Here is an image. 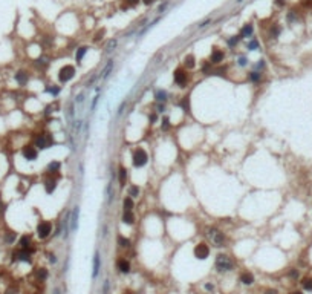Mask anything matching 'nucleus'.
<instances>
[{"mask_svg": "<svg viewBox=\"0 0 312 294\" xmlns=\"http://www.w3.org/2000/svg\"><path fill=\"white\" fill-rule=\"evenodd\" d=\"M129 194H130V198H136V196L139 194V188L136 185H130L129 187Z\"/></svg>", "mask_w": 312, "mask_h": 294, "instance_id": "nucleus-27", "label": "nucleus"}, {"mask_svg": "<svg viewBox=\"0 0 312 294\" xmlns=\"http://www.w3.org/2000/svg\"><path fill=\"white\" fill-rule=\"evenodd\" d=\"M289 274H291V276H292V277H297V271H291V273H289Z\"/></svg>", "mask_w": 312, "mask_h": 294, "instance_id": "nucleus-51", "label": "nucleus"}, {"mask_svg": "<svg viewBox=\"0 0 312 294\" xmlns=\"http://www.w3.org/2000/svg\"><path fill=\"white\" fill-rule=\"evenodd\" d=\"M253 32H254V28H253V25H245V26L242 28L240 37H251V35H253Z\"/></svg>", "mask_w": 312, "mask_h": 294, "instance_id": "nucleus-21", "label": "nucleus"}, {"mask_svg": "<svg viewBox=\"0 0 312 294\" xmlns=\"http://www.w3.org/2000/svg\"><path fill=\"white\" fill-rule=\"evenodd\" d=\"M179 106H181V107H182L185 112H188V111H190V100H188V96H185V98H184V100L179 103Z\"/></svg>", "mask_w": 312, "mask_h": 294, "instance_id": "nucleus-28", "label": "nucleus"}, {"mask_svg": "<svg viewBox=\"0 0 312 294\" xmlns=\"http://www.w3.org/2000/svg\"><path fill=\"white\" fill-rule=\"evenodd\" d=\"M126 178H127L126 169H124V167H120V169H118V179H120V182L124 184V182H126Z\"/></svg>", "mask_w": 312, "mask_h": 294, "instance_id": "nucleus-26", "label": "nucleus"}, {"mask_svg": "<svg viewBox=\"0 0 312 294\" xmlns=\"http://www.w3.org/2000/svg\"><path fill=\"white\" fill-rule=\"evenodd\" d=\"M263 66H265V63H263V60H260V61L257 63V66H256V69H262Z\"/></svg>", "mask_w": 312, "mask_h": 294, "instance_id": "nucleus-47", "label": "nucleus"}, {"mask_svg": "<svg viewBox=\"0 0 312 294\" xmlns=\"http://www.w3.org/2000/svg\"><path fill=\"white\" fill-rule=\"evenodd\" d=\"M112 67H113V61H109V64L104 67V71H102V77H107L109 75V72L112 71Z\"/></svg>", "mask_w": 312, "mask_h": 294, "instance_id": "nucleus-37", "label": "nucleus"}, {"mask_svg": "<svg viewBox=\"0 0 312 294\" xmlns=\"http://www.w3.org/2000/svg\"><path fill=\"white\" fill-rule=\"evenodd\" d=\"M173 78H174V83L179 84V86H185L187 81H188V75H187V72H185L184 69H181V67H178V69L174 71Z\"/></svg>", "mask_w": 312, "mask_h": 294, "instance_id": "nucleus-8", "label": "nucleus"}, {"mask_svg": "<svg viewBox=\"0 0 312 294\" xmlns=\"http://www.w3.org/2000/svg\"><path fill=\"white\" fill-rule=\"evenodd\" d=\"M239 38H240V37H233V38H230V40H228V45H230V46H236L237 42H239Z\"/></svg>", "mask_w": 312, "mask_h": 294, "instance_id": "nucleus-44", "label": "nucleus"}, {"mask_svg": "<svg viewBox=\"0 0 312 294\" xmlns=\"http://www.w3.org/2000/svg\"><path fill=\"white\" fill-rule=\"evenodd\" d=\"M214 265H216V270L221 271V273H225V271H231L233 267H234V262L230 256L227 254H217L216 260H214Z\"/></svg>", "mask_w": 312, "mask_h": 294, "instance_id": "nucleus-1", "label": "nucleus"}, {"mask_svg": "<svg viewBox=\"0 0 312 294\" xmlns=\"http://www.w3.org/2000/svg\"><path fill=\"white\" fill-rule=\"evenodd\" d=\"M249 80H251V81H254V83H257V81L260 80V72H257V71H253V72L249 74Z\"/></svg>", "mask_w": 312, "mask_h": 294, "instance_id": "nucleus-32", "label": "nucleus"}, {"mask_svg": "<svg viewBox=\"0 0 312 294\" xmlns=\"http://www.w3.org/2000/svg\"><path fill=\"white\" fill-rule=\"evenodd\" d=\"M78 215H80V209L78 207H74L72 210V215H70V230L75 231L78 228Z\"/></svg>", "mask_w": 312, "mask_h": 294, "instance_id": "nucleus-12", "label": "nucleus"}, {"mask_svg": "<svg viewBox=\"0 0 312 294\" xmlns=\"http://www.w3.org/2000/svg\"><path fill=\"white\" fill-rule=\"evenodd\" d=\"M16 81H17L20 86H25V84L29 81V75H28V72H25V71H19V72L16 74Z\"/></svg>", "mask_w": 312, "mask_h": 294, "instance_id": "nucleus-13", "label": "nucleus"}, {"mask_svg": "<svg viewBox=\"0 0 312 294\" xmlns=\"http://www.w3.org/2000/svg\"><path fill=\"white\" fill-rule=\"evenodd\" d=\"M237 64H239V66H246V64H248V60H246V57H239V60H237Z\"/></svg>", "mask_w": 312, "mask_h": 294, "instance_id": "nucleus-43", "label": "nucleus"}, {"mask_svg": "<svg viewBox=\"0 0 312 294\" xmlns=\"http://www.w3.org/2000/svg\"><path fill=\"white\" fill-rule=\"evenodd\" d=\"M5 241L9 242V244H13V242L16 241V233H14V231H8L6 236H5Z\"/></svg>", "mask_w": 312, "mask_h": 294, "instance_id": "nucleus-33", "label": "nucleus"}, {"mask_svg": "<svg viewBox=\"0 0 312 294\" xmlns=\"http://www.w3.org/2000/svg\"><path fill=\"white\" fill-rule=\"evenodd\" d=\"M102 294H109V280H104V286H102Z\"/></svg>", "mask_w": 312, "mask_h": 294, "instance_id": "nucleus-45", "label": "nucleus"}, {"mask_svg": "<svg viewBox=\"0 0 312 294\" xmlns=\"http://www.w3.org/2000/svg\"><path fill=\"white\" fill-rule=\"evenodd\" d=\"M248 49L249 51H256V49H259V42L254 38V40H251L249 43H248Z\"/></svg>", "mask_w": 312, "mask_h": 294, "instance_id": "nucleus-36", "label": "nucleus"}, {"mask_svg": "<svg viewBox=\"0 0 312 294\" xmlns=\"http://www.w3.org/2000/svg\"><path fill=\"white\" fill-rule=\"evenodd\" d=\"M291 294H303V292H300V291H294V292H291Z\"/></svg>", "mask_w": 312, "mask_h": 294, "instance_id": "nucleus-52", "label": "nucleus"}, {"mask_svg": "<svg viewBox=\"0 0 312 294\" xmlns=\"http://www.w3.org/2000/svg\"><path fill=\"white\" fill-rule=\"evenodd\" d=\"M87 49H89L87 46H81V48H78V49H77V55H75V57H77V61H78V63H81L83 57L87 54Z\"/></svg>", "mask_w": 312, "mask_h": 294, "instance_id": "nucleus-22", "label": "nucleus"}, {"mask_svg": "<svg viewBox=\"0 0 312 294\" xmlns=\"http://www.w3.org/2000/svg\"><path fill=\"white\" fill-rule=\"evenodd\" d=\"M185 66H187L188 69H191V67L196 66V58H194V55H187V57H185Z\"/></svg>", "mask_w": 312, "mask_h": 294, "instance_id": "nucleus-24", "label": "nucleus"}, {"mask_svg": "<svg viewBox=\"0 0 312 294\" xmlns=\"http://www.w3.org/2000/svg\"><path fill=\"white\" fill-rule=\"evenodd\" d=\"M55 187H57V176L48 173V178L45 179V190H46V193H54Z\"/></svg>", "mask_w": 312, "mask_h": 294, "instance_id": "nucleus-9", "label": "nucleus"}, {"mask_svg": "<svg viewBox=\"0 0 312 294\" xmlns=\"http://www.w3.org/2000/svg\"><path fill=\"white\" fill-rule=\"evenodd\" d=\"M161 129H162L164 132L170 129V120H168V117H164V118H162V124H161Z\"/></svg>", "mask_w": 312, "mask_h": 294, "instance_id": "nucleus-30", "label": "nucleus"}, {"mask_svg": "<svg viewBox=\"0 0 312 294\" xmlns=\"http://www.w3.org/2000/svg\"><path fill=\"white\" fill-rule=\"evenodd\" d=\"M35 277H37L38 280H46V277H48V270L38 268V270L35 271Z\"/></svg>", "mask_w": 312, "mask_h": 294, "instance_id": "nucleus-23", "label": "nucleus"}, {"mask_svg": "<svg viewBox=\"0 0 312 294\" xmlns=\"http://www.w3.org/2000/svg\"><path fill=\"white\" fill-rule=\"evenodd\" d=\"M54 140H52V135L51 133H40L35 136V146L38 149H49L52 146Z\"/></svg>", "mask_w": 312, "mask_h": 294, "instance_id": "nucleus-3", "label": "nucleus"}, {"mask_svg": "<svg viewBox=\"0 0 312 294\" xmlns=\"http://www.w3.org/2000/svg\"><path fill=\"white\" fill-rule=\"evenodd\" d=\"M224 57H225L224 51H221L217 48H213V52H211V57H210V63L211 64H219V63L224 61Z\"/></svg>", "mask_w": 312, "mask_h": 294, "instance_id": "nucleus-10", "label": "nucleus"}, {"mask_svg": "<svg viewBox=\"0 0 312 294\" xmlns=\"http://www.w3.org/2000/svg\"><path fill=\"white\" fill-rule=\"evenodd\" d=\"M240 282L245 283V285H251V283H254V276L249 271H243L240 274Z\"/></svg>", "mask_w": 312, "mask_h": 294, "instance_id": "nucleus-17", "label": "nucleus"}, {"mask_svg": "<svg viewBox=\"0 0 312 294\" xmlns=\"http://www.w3.org/2000/svg\"><path fill=\"white\" fill-rule=\"evenodd\" d=\"M194 256L197 257V259H200V260H203V259H206L208 256H210V247H208L206 244H197L196 247H194Z\"/></svg>", "mask_w": 312, "mask_h": 294, "instance_id": "nucleus-7", "label": "nucleus"}, {"mask_svg": "<svg viewBox=\"0 0 312 294\" xmlns=\"http://www.w3.org/2000/svg\"><path fill=\"white\" fill-rule=\"evenodd\" d=\"M54 294H60V291H57V289H55V291H54Z\"/></svg>", "mask_w": 312, "mask_h": 294, "instance_id": "nucleus-53", "label": "nucleus"}, {"mask_svg": "<svg viewBox=\"0 0 312 294\" xmlns=\"http://www.w3.org/2000/svg\"><path fill=\"white\" fill-rule=\"evenodd\" d=\"M51 233H52V224H51V222L43 221V222L38 224V227H37V234H38L40 239H46Z\"/></svg>", "mask_w": 312, "mask_h": 294, "instance_id": "nucleus-6", "label": "nucleus"}, {"mask_svg": "<svg viewBox=\"0 0 312 294\" xmlns=\"http://www.w3.org/2000/svg\"><path fill=\"white\" fill-rule=\"evenodd\" d=\"M115 48H117V40H109V43L106 45V51H107V52H112Z\"/></svg>", "mask_w": 312, "mask_h": 294, "instance_id": "nucleus-31", "label": "nucleus"}, {"mask_svg": "<svg viewBox=\"0 0 312 294\" xmlns=\"http://www.w3.org/2000/svg\"><path fill=\"white\" fill-rule=\"evenodd\" d=\"M142 2H144V5H152L155 0H142Z\"/></svg>", "mask_w": 312, "mask_h": 294, "instance_id": "nucleus-50", "label": "nucleus"}, {"mask_svg": "<svg viewBox=\"0 0 312 294\" xmlns=\"http://www.w3.org/2000/svg\"><path fill=\"white\" fill-rule=\"evenodd\" d=\"M208 236H210V239L216 244V247H224L225 244V234L217 230V228H210L208 230Z\"/></svg>", "mask_w": 312, "mask_h": 294, "instance_id": "nucleus-5", "label": "nucleus"}, {"mask_svg": "<svg viewBox=\"0 0 312 294\" xmlns=\"http://www.w3.org/2000/svg\"><path fill=\"white\" fill-rule=\"evenodd\" d=\"M104 32H106V31H104V29H99V31H98V32L95 34V37H93V40H95V42H99V40L102 38V35H104Z\"/></svg>", "mask_w": 312, "mask_h": 294, "instance_id": "nucleus-41", "label": "nucleus"}, {"mask_svg": "<svg viewBox=\"0 0 312 294\" xmlns=\"http://www.w3.org/2000/svg\"><path fill=\"white\" fill-rule=\"evenodd\" d=\"M117 268H118V271H121V273H129V271H130V263H129L126 259H118V260H117Z\"/></svg>", "mask_w": 312, "mask_h": 294, "instance_id": "nucleus-16", "label": "nucleus"}, {"mask_svg": "<svg viewBox=\"0 0 312 294\" xmlns=\"http://www.w3.org/2000/svg\"><path fill=\"white\" fill-rule=\"evenodd\" d=\"M118 244H120L123 248H126V247H129V245H130L129 239H126V238H123V236H118Z\"/></svg>", "mask_w": 312, "mask_h": 294, "instance_id": "nucleus-34", "label": "nucleus"}, {"mask_svg": "<svg viewBox=\"0 0 312 294\" xmlns=\"http://www.w3.org/2000/svg\"><path fill=\"white\" fill-rule=\"evenodd\" d=\"M275 5H278V6H283V5H285V0H275Z\"/></svg>", "mask_w": 312, "mask_h": 294, "instance_id": "nucleus-48", "label": "nucleus"}, {"mask_svg": "<svg viewBox=\"0 0 312 294\" xmlns=\"http://www.w3.org/2000/svg\"><path fill=\"white\" fill-rule=\"evenodd\" d=\"M301 283H303V288H304V289L312 291V279H304Z\"/></svg>", "mask_w": 312, "mask_h": 294, "instance_id": "nucleus-35", "label": "nucleus"}, {"mask_svg": "<svg viewBox=\"0 0 312 294\" xmlns=\"http://www.w3.org/2000/svg\"><path fill=\"white\" fill-rule=\"evenodd\" d=\"M133 207H135L133 199H132V198H126V199H124V212H132Z\"/></svg>", "mask_w": 312, "mask_h": 294, "instance_id": "nucleus-25", "label": "nucleus"}, {"mask_svg": "<svg viewBox=\"0 0 312 294\" xmlns=\"http://www.w3.org/2000/svg\"><path fill=\"white\" fill-rule=\"evenodd\" d=\"M126 294H129V292H126Z\"/></svg>", "mask_w": 312, "mask_h": 294, "instance_id": "nucleus-54", "label": "nucleus"}, {"mask_svg": "<svg viewBox=\"0 0 312 294\" xmlns=\"http://www.w3.org/2000/svg\"><path fill=\"white\" fill-rule=\"evenodd\" d=\"M123 222L127 224V225L135 224V216H133V213H132V212H124V213H123Z\"/></svg>", "mask_w": 312, "mask_h": 294, "instance_id": "nucleus-19", "label": "nucleus"}, {"mask_svg": "<svg viewBox=\"0 0 312 294\" xmlns=\"http://www.w3.org/2000/svg\"><path fill=\"white\" fill-rule=\"evenodd\" d=\"M60 167H61V164L58 162V161H52L49 165H48V173L49 175H58V172H60Z\"/></svg>", "mask_w": 312, "mask_h": 294, "instance_id": "nucleus-18", "label": "nucleus"}, {"mask_svg": "<svg viewBox=\"0 0 312 294\" xmlns=\"http://www.w3.org/2000/svg\"><path fill=\"white\" fill-rule=\"evenodd\" d=\"M149 162V155L144 149H136L133 152V165L135 167H144Z\"/></svg>", "mask_w": 312, "mask_h": 294, "instance_id": "nucleus-2", "label": "nucleus"}, {"mask_svg": "<svg viewBox=\"0 0 312 294\" xmlns=\"http://www.w3.org/2000/svg\"><path fill=\"white\" fill-rule=\"evenodd\" d=\"M60 90H61V87H60V86H54V87H48V89H46V92H51L52 95H58V93H60Z\"/></svg>", "mask_w": 312, "mask_h": 294, "instance_id": "nucleus-39", "label": "nucleus"}, {"mask_svg": "<svg viewBox=\"0 0 312 294\" xmlns=\"http://www.w3.org/2000/svg\"><path fill=\"white\" fill-rule=\"evenodd\" d=\"M74 77H75V67L70 66V64L63 66V67L60 69V72H58V80H60L61 83H66V81L72 80Z\"/></svg>", "mask_w": 312, "mask_h": 294, "instance_id": "nucleus-4", "label": "nucleus"}, {"mask_svg": "<svg viewBox=\"0 0 312 294\" xmlns=\"http://www.w3.org/2000/svg\"><path fill=\"white\" fill-rule=\"evenodd\" d=\"M156 121H158V115H156V114H152V115H150V123L155 124Z\"/></svg>", "mask_w": 312, "mask_h": 294, "instance_id": "nucleus-46", "label": "nucleus"}, {"mask_svg": "<svg viewBox=\"0 0 312 294\" xmlns=\"http://www.w3.org/2000/svg\"><path fill=\"white\" fill-rule=\"evenodd\" d=\"M99 265H101V259H99V253L95 251V256H93V271H92V277L95 279L99 273Z\"/></svg>", "mask_w": 312, "mask_h": 294, "instance_id": "nucleus-15", "label": "nucleus"}, {"mask_svg": "<svg viewBox=\"0 0 312 294\" xmlns=\"http://www.w3.org/2000/svg\"><path fill=\"white\" fill-rule=\"evenodd\" d=\"M155 98H156L158 103H165V101H167V92L162 90V89H159V90L155 92Z\"/></svg>", "mask_w": 312, "mask_h": 294, "instance_id": "nucleus-20", "label": "nucleus"}, {"mask_svg": "<svg viewBox=\"0 0 312 294\" xmlns=\"http://www.w3.org/2000/svg\"><path fill=\"white\" fill-rule=\"evenodd\" d=\"M19 245H20V250H28L32 253V247H31V238L29 236H22L20 241H19Z\"/></svg>", "mask_w": 312, "mask_h": 294, "instance_id": "nucleus-14", "label": "nucleus"}, {"mask_svg": "<svg viewBox=\"0 0 312 294\" xmlns=\"http://www.w3.org/2000/svg\"><path fill=\"white\" fill-rule=\"evenodd\" d=\"M265 294H277V291H275V289H266Z\"/></svg>", "mask_w": 312, "mask_h": 294, "instance_id": "nucleus-49", "label": "nucleus"}, {"mask_svg": "<svg viewBox=\"0 0 312 294\" xmlns=\"http://www.w3.org/2000/svg\"><path fill=\"white\" fill-rule=\"evenodd\" d=\"M280 31H282V28H280L278 25H274V26L271 28V37H272V38H277L278 34H280Z\"/></svg>", "mask_w": 312, "mask_h": 294, "instance_id": "nucleus-29", "label": "nucleus"}, {"mask_svg": "<svg viewBox=\"0 0 312 294\" xmlns=\"http://www.w3.org/2000/svg\"><path fill=\"white\" fill-rule=\"evenodd\" d=\"M35 64H37V66H41V67H46V66L49 64V60H48V58H38V60L35 61Z\"/></svg>", "mask_w": 312, "mask_h": 294, "instance_id": "nucleus-38", "label": "nucleus"}, {"mask_svg": "<svg viewBox=\"0 0 312 294\" xmlns=\"http://www.w3.org/2000/svg\"><path fill=\"white\" fill-rule=\"evenodd\" d=\"M202 71H203V72H211V63H210V61H203Z\"/></svg>", "mask_w": 312, "mask_h": 294, "instance_id": "nucleus-40", "label": "nucleus"}, {"mask_svg": "<svg viewBox=\"0 0 312 294\" xmlns=\"http://www.w3.org/2000/svg\"><path fill=\"white\" fill-rule=\"evenodd\" d=\"M124 2H126L127 6H132V8H133V6H136V5L141 2V0H124Z\"/></svg>", "mask_w": 312, "mask_h": 294, "instance_id": "nucleus-42", "label": "nucleus"}, {"mask_svg": "<svg viewBox=\"0 0 312 294\" xmlns=\"http://www.w3.org/2000/svg\"><path fill=\"white\" fill-rule=\"evenodd\" d=\"M22 153H23V156L28 159V161H34V159H37V149L34 147V146H25L23 147V150H22Z\"/></svg>", "mask_w": 312, "mask_h": 294, "instance_id": "nucleus-11", "label": "nucleus"}]
</instances>
